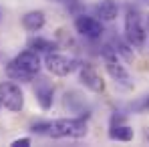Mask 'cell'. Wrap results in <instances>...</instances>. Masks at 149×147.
I'll use <instances>...</instances> for the list:
<instances>
[{"label":"cell","mask_w":149,"mask_h":147,"mask_svg":"<svg viewBox=\"0 0 149 147\" xmlns=\"http://www.w3.org/2000/svg\"><path fill=\"white\" fill-rule=\"evenodd\" d=\"M49 135L54 139L61 137H85L87 135V117H73V119H58L50 123Z\"/></svg>","instance_id":"1"},{"label":"cell","mask_w":149,"mask_h":147,"mask_svg":"<svg viewBox=\"0 0 149 147\" xmlns=\"http://www.w3.org/2000/svg\"><path fill=\"white\" fill-rule=\"evenodd\" d=\"M103 59H105V67H107V73L111 75V79L117 83V85H121L123 89H131L133 87V81H131V75L127 73V69H125L123 65L119 63V54L113 50L111 45H107V47H103Z\"/></svg>","instance_id":"2"},{"label":"cell","mask_w":149,"mask_h":147,"mask_svg":"<svg viewBox=\"0 0 149 147\" xmlns=\"http://www.w3.org/2000/svg\"><path fill=\"white\" fill-rule=\"evenodd\" d=\"M125 38L131 47H143L145 45V28L141 24V16L135 8L129 6L127 10V16H125Z\"/></svg>","instance_id":"3"},{"label":"cell","mask_w":149,"mask_h":147,"mask_svg":"<svg viewBox=\"0 0 149 147\" xmlns=\"http://www.w3.org/2000/svg\"><path fill=\"white\" fill-rule=\"evenodd\" d=\"M45 67L49 69V73L56 75V77H67L81 67V61H77L73 56L58 54L52 50V52H47V56H45Z\"/></svg>","instance_id":"4"},{"label":"cell","mask_w":149,"mask_h":147,"mask_svg":"<svg viewBox=\"0 0 149 147\" xmlns=\"http://www.w3.org/2000/svg\"><path fill=\"white\" fill-rule=\"evenodd\" d=\"M0 105H4L8 111H14V113H18L24 107V95L16 83H10V81L0 83Z\"/></svg>","instance_id":"5"},{"label":"cell","mask_w":149,"mask_h":147,"mask_svg":"<svg viewBox=\"0 0 149 147\" xmlns=\"http://www.w3.org/2000/svg\"><path fill=\"white\" fill-rule=\"evenodd\" d=\"M74 28L81 36L89 38V40H99L103 36V24L101 20H97L95 16H87V14H77L74 18Z\"/></svg>","instance_id":"6"},{"label":"cell","mask_w":149,"mask_h":147,"mask_svg":"<svg viewBox=\"0 0 149 147\" xmlns=\"http://www.w3.org/2000/svg\"><path fill=\"white\" fill-rule=\"evenodd\" d=\"M77 71H79V81H81V85H85V89H89V91H93V93H103V91H105L103 79L99 77V73H97L91 65H83V63H81V67H79Z\"/></svg>","instance_id":"7"},{"label":"cell","mask_w":149,"mask_h":147,"mask_svg":"<svg viewBox=\"0 0 149 147\" xmlns=\"http://www.w3.org/2000/svg\"><path fill=\"white\" fill-rule=\"evenodd\" d=\"M14 63H16L20 69H24L28 75H32V77H36V73L40 71V56H38L36 50H32V49L22 50V52L14 59Z\"/></svg>","instance_id":"8"},{"label":"cell","mask_w":149,"mask_h":147,"mask_svg":"<svg viewBox=\"0 0 149 147\" xmlns=\"http://www.w3.org/2000/svg\"><path fill=\"white\" fill-rule=\"evenodd\" d=\"M34 97H36V103L40 105V109L49 111L52 107V97H54V91L52 87L47 85V83H38L36 89H34Z\"/></svg>","instance_id":"9"},{"label":"cell","mask_w":149,"mask_h":147,"mask_svg":"<svg viewBox=\"0 0 149 147\" xmlns=\"http://www.w3.org/2000/svg\"><path fill=\"white\" fill-rule=\"evenodd\" d=\"M47 22V18H45V14L40 12V10H32V12H26L24 16H22V26H24L28 32H38L42 26Z\"/></svg>","instance_id":"10"},{"label":"cell","mask_w":149,"mask_h":147,"mask_svg":"<svg viewBox=\"0 0 149 147\" xmlns=\"http://www.w3.org/2000/svg\"><path fill=\"white\" fill-rule=\"evenodd\" d=\"M117 14H119V6L115 0H101L97 4V16H101V20L111 22L117 18Z\"/></svg>","instance_id":"11"},{"label":"cell","mask_w":149,"mask_h":147,"mask_svg":"<svg viewBox=\"0 0 149 147\" xmlns=\"http://www.w3.org/2000/svg\"><path fill=\"white\" fill-rule=\"evenodd\" d=\"M109 137L115 139V141H131L133 139V129L125 123H117V125H111V131H109Z\"/></svg>","instance_id":"12"},{"label":"cell","mask_w":149,"mask_h":147,"mask_svg":"<svg viewBox=\"0 0 149 147\" xmlns=\"http://www.w3.org/2000/svg\"><path fill=\"white\" fill-rule=\"evenodd\" d=\"M28 49L32 50H42V52H52V50H56V42H52L49 38H42V36H32L30 40H28Z\"/></svg>","instance_id":"13"},{"label":"cell","mask_w":149,"mask_h":147,"mask_svg":"<svg viewBox=\"0 0 149 147\" xmlns=\"http://www.w3.org/2000/svg\"><path fill=\"white\" fill-rule=\"evenodd\" d=\"M6 75L12 79V81H20V83H24V81H32L34 77L32 75H28L24 69H20L14 61H10L8 65H6Z\"/></svg>","instance_id":"14"},{"label":"cell","mask_w":149,"mask_h":147,"mask_svg":"<svg viewBox=\"0 0 149 147\" xmlns=\"http://www.w3.org/2000/svg\"><path fill=\"white\" fill-rule=\"evenodd\" d=\"M111 47H113V50H115L117 54H121L123 59H127V61H131V59H133V50H131V45H129V42H123L121 38H117V36H115Z\"/></svg>","instance_id":"15"},{"label":"cell","mask_w":149,"mask_h":147,"mask_svg":"<svg viewBox=\"0 0 149 147\" xmlns=\"http://www.w3.org/2000/svg\"><path fill=\"white\" fill-rule=\"evenodd\" d=\"M131 111H135V113H145V111H149V95L137 99L135 103H131Z\"/></svg>","instance_id":"16"},{"label":"cell","mask_w":149,"mask_h":147,"mask_svg":"<svg viewBox=\"0 0 149 147\" xmlns=\"http://www.w3.org/2000/svg\"><path fill=\"white\" fill-rule=\"evenodd\" d=\"M65 105H69L71 109H74V111H81L79 105H83V99L79 97L77 93H67V95H65Z\"/></svg>","instance_id":"17"},{"label":"cell","mask_w":149,"mask_h":147,"mask_svg":"<svg viewBox=\"0 0 149 147\" xmlns=\"http://www.w3.org/2000/svg\"><path fill=\"white\" fill-rule=\"evenodd\" d=\"M49 129H50L49 121H38V123H34V125L30 127V131L36 133V135H49Z\"/></svg>","instance_id":"18"},{"label":"cell","mask_w":149,"mask_h":147,"mask_svg":"<svg viewBox=\"0 0 149 147\" xmlns=\"http://www.w3.org/2000/svg\"><path fill=\"white\" fill-rule=\"evenodd\" d=\"M61 2H65V6L69 8V12L74 14V16L83 12V6H81V2H79V0H61Z\"/></svg>","instance_id":"19"},{"label":"cell","mask_w":149,"mask_h":147,"mask_svg":"<svg viewBox=\"0 0 149 147\" xmlns=\"http://www.w3.org/2000/svg\"><path fill=\"white\" fill-rule=\"evenodd\" d=\"M30 145V137H22V139H14L12 147H28Z\"/></svg>","instance_id":"20"},{"label":"cell","mask_w":149,"mask_h":147,"mask_svg":"<svg viewBox=\"0 0 149 147\" xmlns=\"http://www.w3.org/2000/svg\"><path fill=\"white\" fill-rule=\"evenodd\" d=\"M147 26H149V16H147Z\"/></svg>","instance_id":"21"},{"label":"cell","mask_w":149,"mask_h":147,"mask_svg":"<svg viewBox=\"0 0 149 147\" xmlns=\"http://www.w3.org/2000/svg\"><path fill=\"white\" fill-rule=\"evenodd\" d=\"M147 139H149V133H147Z\"/></svg>","instance_id":"22"},{"label":"cell","mask_w":149,"mask_h":147,"mask_svg":"<svg viewBox=\"0 0 149 147\" xmlns=\"http://www.w3.org/2000/svg\"><path fill=\"white\" fill-rule=\"evenodd\" d=\"M0 107H2V105H0Z\"/></svg>","instance_id":"23"}]
</instances>
